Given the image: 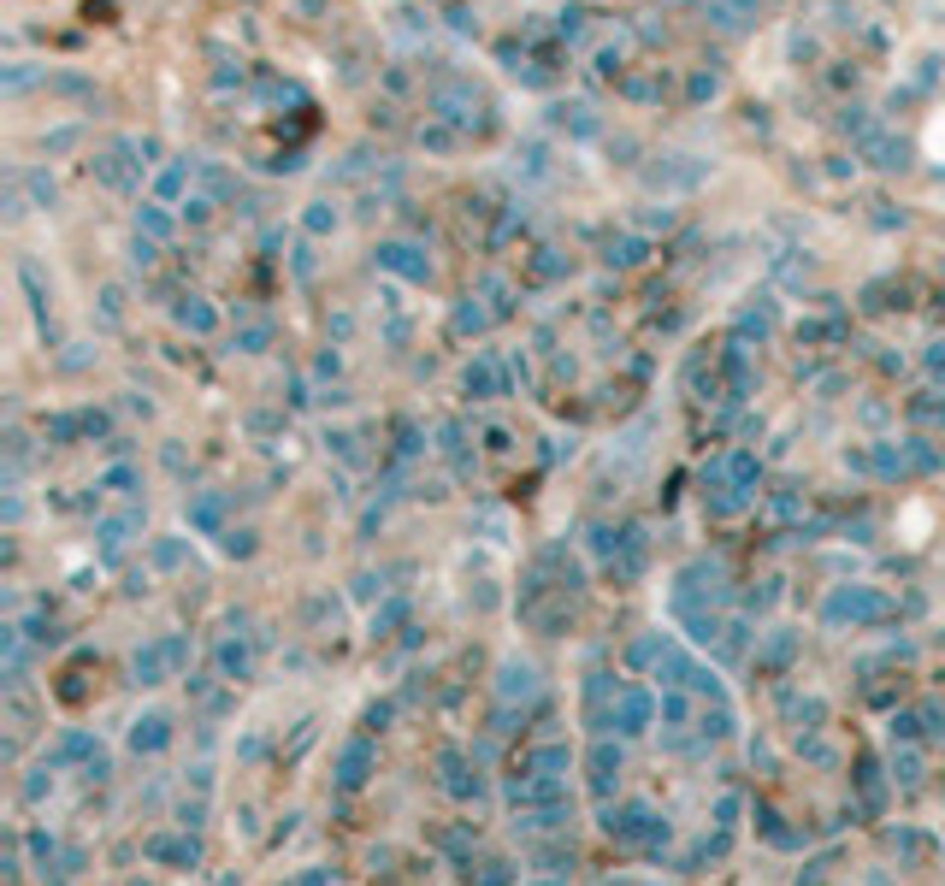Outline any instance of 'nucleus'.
Masks as SVG:
<instances>
[]
</instances>
